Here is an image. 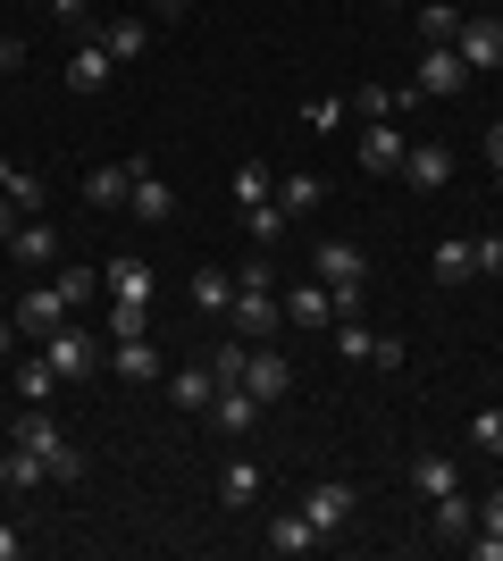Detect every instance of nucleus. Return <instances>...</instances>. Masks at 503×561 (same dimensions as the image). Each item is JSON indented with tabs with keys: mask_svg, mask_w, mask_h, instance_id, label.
<instances>
[{
	"mask_svg": "<svg viewBox=\"0 0 503 561\" xmlns=\"http://www.w3.org/2000/svg\"><path fill=\"white\" fill-rule=\"evenodd\" d=\"M302 512H311V528H319V537H335V528H344V519L361 512V486H344V478H319V486L302 494Z\"/></svg>",
	"mask_w": 503,
	"mask_h": 561,
	"instance_id": "nucleus-9",
	"label": "nucleus"
},
{
	"mask_svg": "<svg viewBox=\"0 0 503 561\" xmlns=\"http://www.w3.org/2000/svg\"><path fill=\"white\" fill-rule=\"evenodd\" d=\"M428 268H436V285H470V277H479V252H470L461 234H445V243H436V260H428Z\"/></svg>",
	"mask_w": 503,
	"mask_h": 561,
	"instance_id": "nucleus-26",
	"label": "nucleus"
},
{
	"mask_svg": "<svg viewBox=\"0 0 503 561\" xmlns=\"http://www.w3.org/2000/svg\"><path fill=\"white\" fill-rule=\"evenodd\" d=\"M353 117V101H302V126H319V135H335Z\"/></svg>",
	"mask_w": 503,
	"mask_h": 561,
	"instance_id": "nucleus-38",
	"label": "nucleus"
},
{
	"mask_svg": "<svg viewBox=\"0 0 503 561\" xmlns=\"http://www.w3.org/2000/svg\"><path fill=\"white\" fill-rule=\"evenodd\" d=\"M9 445H34V453H43V461H50V486H76V478H84V453H76L68 436L50 427V411H43V402H25V411H18Z\"/></svg>",
	"mask_w": 503,
	"mask_h": 561,
	"instance_id": "nucleus-2",
	"label": "nucleus"
},
{
	"mask_svg": "<svg viewBox=\"0 0 503 561\" xmlns=\"http://www.w3.org/2000/svg\"><path fill=\"white\" fill-rule=\"evenodd\" d=\"M110 335H151V302H110Z\"/></svg>",
	"mask_w": 503,
	"mask_h": 561,
	"instance_id": "nucleus-37",
	"label": "nucleus"
},
{
	"mask_svg": "<svg viewBox=\"0 0 503 561\" xmlns=\"http://www.w3.org/2000/svg\"><path fill=\"white\" fill-rule=\"evenodd\" d=\"M411 93H420V101H461V93H470V59H461L454 43H420V59H411Z\"/></svg>",
	"mask_w": 503,
	"mask_h": 561,
	"instance_id": "nucleus-3",
	"label": "nucleus"
},
{
	"mask_svg": "<svg viewBox=\"0 0 503 561\" xmlns=\"http://www.w3.org/2000/svg\"><path fill=\"white\" fill-rule=\"evenodd\" d=\"M59 294H68V302H93L101 277H93V268H59Z\"/></svg>",
	"mask_w": 503,
	"mask_h": 561,
	"instance_id": "nucleus-40",
	"label": "nucleus"
},
{
	"mask_svg": "<svg viewBox=\"0 0 503 561\" xmlns=\"http://www.w3.org/2000/svg\"><path fill=\"white\" fill-rule=\"evenodd\" d=\"M461 9H487V0H461Z\"/></svg>",
	"mask_w": 503,
	"mask_h": 561,
	"instance_id": "nucleus-49",
	"label": "nucleus"
},
{
	"mask_svg": "<svg viewBox=\"0 0 503 561\" xmlns=\"http://www.w3.org/2000/svg\"><path fill=\"white\" fill-rule=\"evenodd\" d=\"M470 252H479V277H503V234H479Z\"/></svg>",
	"mask_w": 503,
	"mask_h": 561,
	"instance_id": "nucleus-41",
	"label": "nucleus"
},
{
	"mask_svg": "<svg viewBox=\"0 0 503 561\" xmlns=\"http://www.w3.org/2000/svg\"><path fill=\"white\" fill-rule=\"evenodd\" d=\"M101 43H110L118 68H126V59H144V50H151V18H110V25H101Z\"/></svg>",
	"mask_w": 503,
	"mask_h": 561,
	"instance_id": "nucleus-25",
	"label": "nucleus"
},
{
	"mask_svg": "<svg viewBox=\"0 0 503 561\" xmlns=\"http://www.w3.org/2000/svg\"><path fill=\"white\" fill-rule=\"evenodd\" d=\"M218 503H227V512H252V503H261V461H252V453L218 461Z\"/></svg>",
	"mask_w": 503,
	"mask_h": 561,
	"instance_id": "nucleus-19",
	"label": "nucleus"
},
{
	"mask_svg": "<svg viewBox=\"0 0 503 561\" xmlns=\"http://www.w3.org/2000/svg\"><path fill=\"white\" fill-rule=\"evenodd\" d=\"M9 260H18V268H50V260H59V227H50V218H18Z\"/></svg>",
	"mask_w": 503,
	"mask_h": 561,
	"instance_id": "nucleus-17",
	"label": "nucleus"
},
{
	"mask_svg": "<svg viewBox=\"0 0 503 561\" xmlns=\"http://www.w3.org/2000/svg\"><path fill=\"white\" fill-rule=\"evenodd\" d=\"M50 386H59V369H50L43 352H34V360H18V402H50Z\"/></svg>",
	"mask_w": 503,
	"mask_h": 561,
	"instance_id": "nucleus-33",
	"label": "nucleus"
},
{
	"mask_svg": "<svg viewBox=\"0 0 503 561\" xmlns=\"http://www.w3.org/2000/svg\"><path fill=\"white\" fill-rule=\"evenodd\" d=\"M335 352H344V360H369V352H378V328H361V319H335Z\"/></svg>",
	"mask_w": 503,
	"mask_h": 561,
	"instance_id": "nucleus-35",
	"label": "nucleus"
},
{
	"mask_svg": "<svg viewBox=\"0 0 503 561\" xmlns=\"http://www.w3.org/2000/svg\"><path fill=\"white\" fill-rule=\"evenodd\" d=\"M43 9H50L59 25H93V0H43Z\"/></svg>",
	"mask_w": 503,
	"mask_h": 561,
	"instance_id": "nucleus-42",
	"label": "nucleus"
},
{
	"mask_svg": "<svg viewBox=\"0 0 503 561\" xmlns=\"http://www.w3.org/2000/svg\"><path fill=\"white\" fill-rule=\"evenodd\" d=\"M428 528H436V537H445V545H461V537H470V528H479V503H470V494H436V503H428Z\"/></svg>",
	"mask_w": 503,
	"mask_h": 561,
	"instance_id": "nucleus-20",
	"label": "nucleus"
},
{
	"mask_svg": "<svg viewBox=\"0 0 503 561\" xmlns=\"http://www.w3.org/2000/svg\"><path fill=\"white\" fill-rule=\"evenodd\" d=\"M0 486H9V494H43L50 486V461L34 445H0Z\"/></svg>",
	"mask_w": 503,
	"mask_h": 561,
	"instance_id": "nucleus-18",
	"label": "nucleus"
},
{
	"mask_svg": "<svg viewBox=\"0 0 503 561\" xmlns=\"http://www.w3.org/2000/svg\"><path fill=\"white\" fill-rule=\"evenodd\" d=\"M454 50L470 59V76H479V68H503V18H495V9H470V18H461V34H454Z\"/></svg>",
	"mask_w": 503,
	"mask_h": 561,
	"instance_id": "nucleus-6",
	"label": "nucleus"
},
{
	"mask_svg": "<svg viewBox=\"0 0 503 561\" xmlns=\"http://www.w3.org/2000/svg\"><path fill=\"white\" fill-rule=\"evenodd\" d=\"M495 202H503V168H495Z\"/></svg>",
	"mask_w": 503,
	"mask_h": 561,
	"instance_id": "nucleus-48",
	"label": "nucleus"
},
{
	"mask_svg": "<svg viewBox=\"0 0 503 561\" xmlns=\"http://www.w3.org/2000/svg\"><path fill=\"white\" fill-rule=\"evenodd\" d=\"M461 18H470L461 0H420V43H454Z\"/></svg>",
	"mask_w": 503,
	"mask_h": 561,
	"instance_id": "nucleus-28",
	"label": "nucleus"
},
{
	"mask_svg": "<svg viewBox=\"0 0 503 561\" xmlns=\"http://www.w3.org/2000/svg\"><path fill=\"white\" fill-rule=\"evenodd\" d=\"M101 285H110V302H151V268H144V260H110V277H101Z\"/></svg>",
	"mask_w": 503,
	"mask_h": 561,
	"instance_id": "nucleus-29",
	"label": "nucleus"
},
{
	"mask_svg": "<svg viewBox=\"0 0 503 561\" xmlns=\"http://www.w3.org/2000/svg\"><path fill=\"white\" fill-rule=\"evenodd\" d=\"M9 319H18V335H59L76 319V302L59 294V277H50V285H25V302L9 310Z\"/></svg>",
	"mask_w": 503,
	"mask_h": 561,
	"instance_id": "nucleus-5",
	"label": "nucleus"
},
{
	"mask_svg": "<svg viewBox=\"0 0 503 561\" xmlns=\"http://www.w3.org/2000/svg\"><path fill=\"white\" fill-rule=\"evenodd\" d=\"M395 176H403L411 193H445V185H454V151H445V142H411Z\"/></svg>",
	"mask_w": 503,
	"mask_h": 561,
	"instance_id": "nucleus-11",
	"label": "nucleus"
},
{
	"mask_svg": "<svg viewBox=\"0 0 503 561\" xmlns=\"http://www.w3.org/2000/svg\"><path fill=\"white\" fill-rule=\"evenodd\" d=\"M210 420L227 427V436H252V420H261V402H252V386H218V394H210Z\"/></svg>",
	"mask_w": 503,
	"mask_h": 561,
	"instance_id": "nucleus-22",
	"label": "nucleus"
},
{
	"mask_svg": "<svg viewBox=\"0 0 503 561\" xmlns=\"http://www.w3.org/2000/svg\"><path fill=\"white\" fill-rule=\"evenodd\" d=\"M185 9H193V0H151L144 18H151V25H176V18H185Z\"/></svg>",
	"mask_w": 503,
	"mask_h": 561,
	"instance_id": "nucleus-43",
	"label": "nucleus"
},
{
	"mask_svg": "<svg viewBox=\"0 0 503 561\" xmlns=\"http://www.w3.org/2000/svg\"><path fill=\"white\" fill-rule=\"evenodd\" d=\"M454 486H461V478H454L445 453H420V461H411V494H428V503H436V494H454Z\"/></svg>",
	"mask_w": 503,
	"mask_h": 561,
	"instance_id": "nucleus-31",
	"label": "nucleus"
},
{
	"mask_svg": "<svg viewBox=\"0 0 503 561\" xmlns=\"http://www.w3.org/2000/svg\"><path fill=\"white\" fill-rule=\"evenodd\" d=\"M110 360H118L126 386H160V344L151 335H110Z\"/></svg>",
	"mask_w": 503,
	"mask_h": 561,
	"instance_id": "nucleus-16",
	"label": "nucleus"
},
{
	"mask_svg": "<svg viewBox=\"0 0 503 561\" xmlns=\"http://www.w3.org/2000/svg\"><path fill=\"white\" fill-rule=\"evenodd\" d=\"M18 218H25V210H18V202H9V193H0V243L18 234Z\"/></svg>",
	"mask_w": 503,
	"mask_h": 561,
	"instance_id": "nucleus-44",
	"label": "nucleus"
},
{
	"mask_svg": "<svg viewBox=\"0 0 503 561\" xmlns=\"http://www.w3.org/2000/svg\"><path fill=\"white\" fill-rule=\"evenodd\" d=\"M243 386H252V402H277L294 386V360L268 352V344H243Z\"/></svg>",
	"mask_w": 503,
	"mask_h": 561,
	"instance_id": "nucleus-12",
	"label": "nucleus"
},
{
	"mask_svg": "<svg viewBox=\"0 0 503 561\" xmlns=\"http://www.w3.org/2000/svg\"><path fill=\"white\" fill-rule=\"evenodd\" d=\"M286 328H335V285H319V277L286 285Z\"/></svg>",
	"mask_w": 503,
	"mask_h": 561,
	"instance_id": "nucleus-14",
	"label": "nucleus"
},
{
	"mask_svg": "<svg viewBox=\"0 0 503 561\" xmlns=\"http://www.w3.org/2000/svg\"><path fill=\"white\" fill-rule=\"evenodd\" d=\"M193 310L227 319V310H236V277H227V268H193Z\"/></svg>",
	"mask_w": 503,
	"mask_h": 561,
	"instance_id": "nucleus-27",
	"label": "nucleus"
},
{
	"mask_svg": "<svg viewBox=\"0 0 503 561\" xmlns=\"http://www.w3.org/2000/svg\"><path fill=\"white\" fill-rule=\"evenodd\" d=\"M227 185H236V210H252V202H277V176H268L261 160H243L236 176H227Z\"/></svg>",
	"mask_w": 503,
	"mask_h": 561,
	"instance_id": "nucleus-32",
	"label": "nucleus"
},
{
	"mask_svg": "<svg viewBox=\"0 0 503 561\" xmlns=\"http://www.w3.org/2000/svg\"><path fill=\"white\" fill-rule=\"evenodd\" d=\"M110 76H118V59H110V43H76V59H68V84L76 93H101V84H110Z\"/></svg>",
	"mask_w": 503,
	"mask_h": 561,
	"instance_id": "nucleus-21",
	"label": "nucleus"
},
{
	"mask_svg": "<svg viewBox=\"0 0 503 561\" xmlns=\"http://www.w3.org/2000/svg\"><path fill=\"white\" fill-rule=\"evenodd\" d=\"M470 453H487V461H503V402H487L479 420H470Z\"/></svg>",
	"mask_w": 503,
	"mask_h": 561,
	"instance_id": "nucleus-34",
	"label": "nucleus"
},
{
	"mask_svg": "<svg viewBox=\"0 0 503 561\" xmlns=\"http://www.w3.org/2000/svg\"><path fill=\"white\" fill-rule=\"evenodd\" d=\"M25 553V537H18V528H0V561H18Z\"/></svg>",
	"mask_w": 503,
	"mask_h": 561,
	"instance_id": "nucleus-46",
	"label": "nucleus"
},
{
	"mask_svg": "<svg viewBox=\"0 0 503 561\" xmlns=\"http://www.w3.org/2000/svg\"><path fill=\"white\" fill-rule=\"evenodd\" d=\"M210 394H218L210 369H176L168 377V402H176V411H210Z\"/></svg>",
	"mask_w": 503,
	"mask_h": 561,
	"instance_id": "nucleus-30",
	"label": "nucleus"
},
{
	"mask_svg": "<svg viewBox=\"0 0 503 561\" xmlns=\"http://www.w3.org/2000/svg\"><path fill=\"white\" fill-rule=\"evenodd\" d=\"M0 445H9V436H0Z\"/></svg>",
	"mask_w": 503,
	"mask_h": 561,
	"instance_id": "nucleus-50",
	"label": "nucleus"
},
{
	"mask_svg": "<svg viewBox=\"0 0 503 561\" xmlns=\"http://www.w3.org/2000/svg\"><path fill=\"white\" fill-rule=\"evenodd\" d=\"M319 202H328V185H319L311 168H294V176H277V210H286V218H311Z\"/></svg>",
	"mask_w": 503,
	"mask_h": 561,
	"instance_id": "nucleus-24",
	"label": "nucleus"
},
{
	"mask_svg": "<svg viewBox=\"0 0 503 561\" xmlns=\"http://www.w3.org/2000/svg\"><path fill=\"white\" fill-rule=\"evenodd\" d=\"M0 193H9V202H18L25 218H43V210H50V185H43V176H25V168L9 160V151H0Z\"/></svg>",
	"mask_w": 503,
	"mask_h": 561,
	"instance_id": "nucleus-23",
	"label": "nucleus"
},
{
	"mask_svg": "<svg viewBox=\"0 0 503 561\" xmlns=\"http://www.w3.org/2000/svg\"><path fill=\"white\" fill-rule=\"evenodd\" d=\"M126 210L144 218V227H168V218H176V193L160 185V168H151V160H135V193H126Z\"/></svg>",
	"mask_w": 503,
	"mask_h": 561,
	"instance_id": "nucleus-13",
	"label": "nucleus"
},
{
	"mask_svg": "<svg viewBox=\"0 0 503 561\" xmlns=\"http://www.w3.org/2000/svg\"><path fill=\"white\" fill-rule=\"evenodd\" d=\"M353 151H361V168H369V176H395V168H403V151H411V135L395 126V117H369Z\"/></svg>",
	"mask_w": 503,
	"mask_h": 561,
	"instance_id": "nucleus-7",
	"label": "nucleus"
},
{
	"mask_svg": "<svg viewBox=\"0 0 503 561\" xmlns=\"http://www.w3.org/2000/svg\"><path fill=\"white\" fill-rule=\"evenodd\" d=\"M243 227H252V243H277V234H286V210H277V202H252V210H243Z\"/></svg>",
	"mask_w": 503,
	"mask_h": 561,
	"instance_id": "nucleus-36",
	"label": "nucleus"
},
{
	"mask_svg": "<svg viewBox=\"0 0 503 561\" xmlns=\"http://www.w3.org/2000/svg\"><path fill=\"white\" fill-rule=\"evenodd\" d=\"M311 277L319 285H369V260H361L353 234H328V243L311 252Z\"/></svg>",
	"mask_w": 503,
	"mask_h": 561,
	"instance_id": "nucleus-8",
	"label": "nucleus"
},
{
	"mask_svg": "<svg viewBox=\"0 0 503 561\" xmlns=\"http://www.w3.org/2000/svg\"><path fill=\"white\" fill-rule=\"evenodd\" d=\"M261 545H268V553H277V561H302V553H319V545H328V537H319V528H311V512L294 503V512H277V519H268V528H261Z\"/></svg>",
	"mask_w": 503,
	"mask_h": 561,
	"instance_id": "nucleus-10",
	"label": "nucleus"
},
{
	"mask_svg": "<svg viewBox=\"0 0 503 561\" xmlns=\"http://www.w3.org/2000/svg\"><path fill=\"white\" fill-rule=\"evenodd\" d=\"M210 377H218V386H243V344H218L210 352Z\"/></svg>",
	"mask_w": 503,
	"mask_h": 561,
	"instance_id": "nucleus-39",
	"label": "nucleus"
},
{
	"mask_svg": "<svg viewBox=\"0 0 503 561\" xmlns=\"http://www.w3.org/2000/svg\"><path fill=\"white\" fill-rule=\"evenodd\" d=\"M43 360L59 369V386H84V377H93L101 360H110V344H101V335H84V328L68 319L59 335H43Z\"/></svg>",
	"mask_w": 503,
	"mask_h": 561,
	"instance_id": "nucleus-4",
	"label": "nucleus"
},
{
	"mask_svg": "<svg viewBox=\"0 0 503 561\" xmlns=\"http://www.w3.org/2000/svg\"><path fill=\"white\" fill-rule=\"evenodd\" d=\"M487 168H503V117L487 126Z\"/></svg>",
	"mask_w": 503,
	"mask_h": 561,
	"instance_id": "nucleus-45",
	"label": "nucleus"
},
{
	"mask_svg": "<svg viewBox=\"0 0 503 561\" xmlns=\"http://www.w3.org/2000/svg\"><path fill=\"white\" fill-rule=\"evenodd\" d=\"M126 193H135V160L84 168V202H93V210H126Z\"/></svg>",
	"mask_w": 503,
	"mask_h": 561,
	"instance_id": "nucleus-15",
	"label": "nucleus"
},
{
	"mask_svg": "<svg viewBox=\"0 0 503 561\" xmlns=\"http://www.w3.org/2000/svg\"><path fill=\"white\" fill-rule=\"evenodd\" d=\"M9 352H18V319H0V360H9Z\"/></svg>",
	"mask_w": 503,
	"mask_h": 561,
	"instance_id": "nucleus-47",
	"label": "nucleus"
},
{
	"mask_svg": "<svg viewBox=\"0 0 503 561\" xmlns=\"http://www.w3.org/2000/svg\"><path fill=\"white\" fill-rule=\"evenodd\" d=\"M227 328H236V335H277V328H286V294H277V268H268V260H252V268L236 277Z\"/></svg>",
	"mask_w": 503,
	"mask_h": 561,
	"instance_id": "nucleus-1",
	"label": "nucleus"
}]
</instances>
